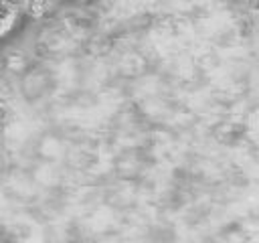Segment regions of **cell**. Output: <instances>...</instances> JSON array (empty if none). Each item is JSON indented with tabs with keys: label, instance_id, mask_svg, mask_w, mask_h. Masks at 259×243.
Listing matches in <instances>:
<instances>
[{
	"label": "cell",
	"instance_id": "7a4b0ae2",
	"mask_svg": "<svg viewBox=\"0 0 259 243\" xmlns=\"http://www.w3.org/2000/svg\"><path fill=\"white\" fill-rule=\"evenodd\" d=\"M53 2L55 0H24V8H26V12L30 16L38 18V16H42L53 6Z\"/></svg>",
	"mask_w": 259,
	"mask_h": 243
},
{
	"label": "cell",
	"instance_id": "6da1fadb",
	"mask_svg": "<svg viewBox=\"0 0 259 243\" xmlns=\"http://www.w3.org/2000/svg\"><path fill=\"white\" fill-rule=\"evenodd\" d=\"M24 0H0V36H4L16 22Z\"/></svg>",
	"mask_w": 259,
	"mask_h": 243
}]
</instances>
